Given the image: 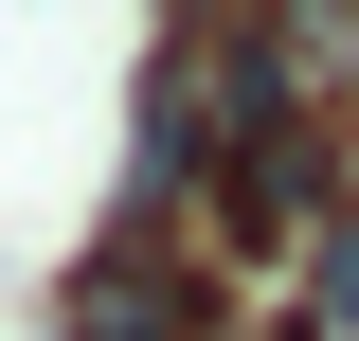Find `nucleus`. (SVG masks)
Instances as JSON below:
<instances>
[{"label":"nucleus","mask_w":359,"mask_h":341,"mask_svg":"<svg viewBox=\"0 0 359 341\" xmlns=\"http://www.w3.org/2000/svg\"><path fill=\"white\" fill-rule=\"evenodd\" d=\"M54 341H216V323H198V269H180L162 234L126 215V234H108V252L72 269V305H54Z\"/></svg>","instance_id":"obj_1"}]
</instances>
